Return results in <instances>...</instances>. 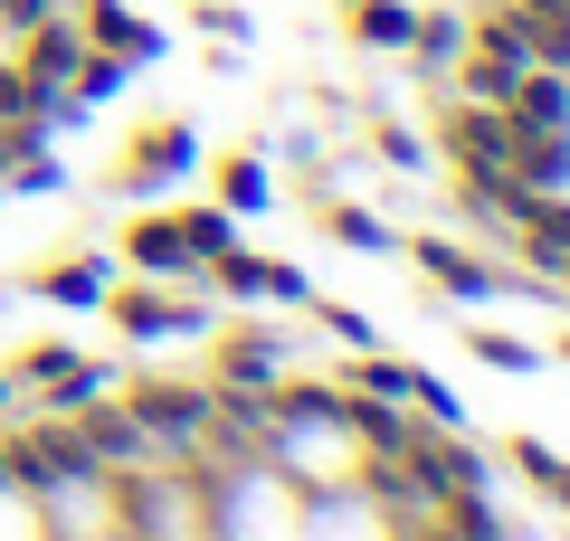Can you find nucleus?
Masks as SVG:
<instances>
[{"instance_id":"nucleus-2","label":"nucleus","mask_w":570,"mask_h":541,"mask_svg":"<svg viewBox=\"0 0 570 541\" xmlns=\"http://www.w3.org/2000/svg\"><path fill=\"white\" fill-rule=\"evenodd\" d=\"M305 522V484L276 456L238 446V456L200 465V541H295Z\"/></svg>"},{"instance_id":"nucleus-1","label":"nucleus","mask_w":570,"mask_h":541,"mask_svg":"<svg viewBox=\"0 0 570 541\" xmlns=\"http://www.w3.org/2000/svg\"><path fill=\"white\" fill-rule=\"evenodd\" d=\"M400 427H409V419H390V409H352V400H285L276 419L257 427V456H276L285 475L305 484V494H324V484H362Z\"/></svg>"},{"instance_id":"nucleus-10","label":"nucleus","mask_w":570,"mask_h":541,"mask_svg":"<svg viewBox=\"0 0 570 541\" xmlns=\"http://www.w3.org/2000/svg\"><path fill=\"white\" fill-rule=\"evenodd\" d=\"M0 400H10V381H0Z\"/></svg>"},{"instance_id":"nucleus-5","label":"nucleus","mask_w":570,"mask_h":541,"mask_svg":"<svg viewBox=\"0 0 570 541\" xmlns=\"http://www.w3.org/2000/svg\"><path fill=\"white\" fill-rule=\"evenodd\" d=\"M419 266H438V285H448V295H485V266L456 257V247H438V238L419 247Z\"/></svg>"},{"instance_id":"nucleus-7","label":"nucleus","mask_w":570,"mask_h":541,"mask_svg":"<svg viewBox=\"0 0 570 541\" xmlns=\"http://www.w3.org/2000/svg\"><path fill=\"white\" fill-rule=\"evenodd\" d=\"M324 228H333L343 247H371V257L390 247V228H381V219H362V209H324Z\"/></svg>"},{"instance_id":"nucleus-3","label":"nucleus","mask_w":570,"mask_h":541,"mask_svg":"<svg viewBox=\"0 0 570 541\" xmlns=\"http://www.w3.org/2000/svg\"><path fill=\"white\" fill-rule=\"evenodd\" d=\"M295 541H409V513H400L371 475H362V484H324V494H305Z\"/></svg>"},{"instance_id":"nucleus-4","label":"nucleus","mask_w":570,"mask_h":541,"mask_svg":"<svg viewBox=\"0 0 570 541\" xmlns=\"http://www.w3.org/2000/svg\"><path fill=\"white\" fill-rule=\"evenodd\" d=\"M352 29H362L371 48H409V29H419V10H400V0H362V10H352Z\"/></svg>"},{"instance_id":"nucleus-9","label":"nucleus","mask_w":570,"mask_h":541,"mask_svg":"<svg viewBox=\"0 0 570 541\" xmlns=\"http://www.w3.org/2000/svg\"><path fill=\"white\" fill-rule=\"evenodd\" d=\"M0 29H10V39H39V29H48V0H0Z\"/></svg>"},{"instance_id":"nucleus-8","label":"nucleus","mask_w":570,"mask_h":541,"mask_svg":"<svg viewBox=\"0 0 570 541\" xmlns=\"http://www.w3.org/2000/svg\"><path fill=\"white\" fill-rule=\"evenodd\" d=\"M475 352H485L494 371H532V361H542L532 342H513V333H475Z\"/></svg>"},{"instance_id":"nucleus-6","label":"nucleus","mask_w":570,"mask_h":541,"mask_svg":"<svg viewBox=\"0 0 570 541\" xmlns=\"http://www.w3.org/2000/svg\"><path fill=\"white\" fill-rule=\"evenodd\" d=\"M48 295H58V304H105V266H96V257L58 266V276H48Z\"/></svg>"}]
</instances>
